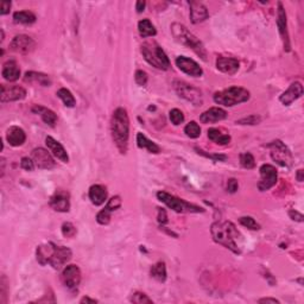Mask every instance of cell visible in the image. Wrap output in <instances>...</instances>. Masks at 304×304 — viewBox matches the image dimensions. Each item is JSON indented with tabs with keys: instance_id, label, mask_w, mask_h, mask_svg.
Wrapping results in <instances>:
<instances>
[{
	"instance_id": "obj_13",
	"label": "cell",
	"mask_w": 304,
	"mask_h": 304,
	"mask_svg": "<svg viewBox=\"0 0 304 304\" xmlns=\"http://www.w3.org/2000/svg\"><path fill=\"white\" fill-rule=\"evenodd\" d=\"M32 159H34L35 165L42 170H50L56 166V162L52 158L51 154L43 148H37L32 151Z\"/></svg>"
},
{
	"instance_id": "obj_1",
	"label": "cell",
	"mask_w": 304,
	"mask_h": 304,
	"mask_svg": "<svg viewBox=\"0 0 304 304\" xmlns=\"http://www.w3.org/2000/svg\"><path fill=\"white\" fill-rule=\"evenodd\" d=\"M111 133L119 152L121 154L126 153L130 138V118L125 108L119 107L114 111L111 120Z\"/></svg>"
},
{
	"instance_id": "obj_8",
	"label": "cell",
	"mask_w": 304,
	"mask_h": 304,
	"mask_svg": "<svg viewBox=\"0 0 304 304\" xmlns=\"http://www.w3.org/2000/svg\"><path fill=\"white\" fill-rule=\"evenodd\" d=\"M270 149L271 158H272L277 164L284 168H291L292 163H294V158L290 150L288 149L282 140H273L272 143L267 145Z\"/></svg>"
},
{
	"instance_id": "obj_33",
	"label": "cell",
	"mask_w": 304,
	"mask_h": 304,
	"mask_svg": "<svg viewBox=\"0 0 304 304\" xmlns=\"http://www.w3.org/2000/svg\"><path fill=\"white\" fill-rule=\"evenodd\" d=\"M57 96L61 99V100L63 101V104L66 105L67 107H75L76 105V100L74 98V95L72 94V92H70L69 89L67 88H61L57 90Z\"/></svg>"
},
{
	"instance_id": "obj_20",
	"label": "cell",
	"mask_w": 304,
	"mask_h": 304,
	"mask_svg": "<svg viewBox=\"0 0 304 304\" xmlns=\"http://www.w3.org/2000/svg\"><path fill=\"white\" fill-rule=\"evenodd\" d=\"M190 6V20H191L192 24H198V23H202L209 17V12L207 10V7L203 4L197 1H191L189 2Z\"/></svg>"
},
{
	"instance_id": "obj_43",
	"label": "cell",
	"mask_w": 304,
	"mask_h": 304,
	"mask_svg": "<svg viewBox=\"0 0 304 304\" xmlns=\"http://www.w3.org/2000/svg\"><path fill=\"white\" fill-rule=\"evenodd\" d=\"M195 150L197 151L198 154H202V156L207 157V158H210L213 160H215V162H224V160L227 159V156H225V154H210V153H206L203 150H200V149L195 148Z\"/></svg>"
},
{
	"instance_id": "obj_22",
	"label": "cell",
	"mask_w": 304,
	"mask_h": 304,
	"mask_svg": "<svg viewBox=\"0 0 304 304\" xmlns=\"http://www.w3.org/2000/svg\"><path fill=\"white\" fill-rule=\"evenodd\" d=\"M227 118V112L220 107H212L207 110L200 115V120L203 124H212V122H218L225 120Z\"/></svg>"
},
{
	"instance_id": "obj_12",
	"label": "cell",
	"mask_w": 304,
	"mask_h": 304,
	"mask_svg": "<svg viewBox=\"0 0 304 304\" xmlns=\"http://www.w3.org/2000/svg\"><path fill=\"white\" fill-rule=\"evenodd\" d=\"M11 50L17 52V54L28 55L31 54L36 48V42L28 35H18L11 40L10 43Z\"/></svg>"
},
{
	"instance_id": "obj_39",
	"label": "cell",
	"mask_w": 304,
	"mask_h": 304,
	"mask_svg": "<svg viewBox=\"0 0 304 304\" xmlns=\"http://www.w3.org/2000/svg\"><path fill=\"white\" fill-rule=\"evenodd\" d=\"M111 214H112V212H111L107 207H105V208L100 210V212L98 213V215H96V221L100 225H108L111 221Z\"/></svg>"
},
{
	"instance_id": "obj_51",
	"label": "cell",
	"mask_w": 304,
	"mask_h": 304,
	"mask_svg": "<svg viewBox=\"0 0 304 304\" xmlns=\"http://www.w3.org/2000/svg\"><path fill=\"white\" fill-rule=\"evenodd\" d=\"M259 303H273V304H278L280 303L278 300H276V298H270V297H266V298H260L258 301Z\"/></svg>"
},
{
	"instance_id": "obj_32",
	"label": "cell",
	"mask_w": 304,
	"mask_h": 304,
	"mask_svg": "<svg viewBox=\"0 0 304 304\" xmlns=\"http://www.w3.org/2000/svg\"><path fill=\"white\" fill-rule=\"evenodd\" d=\"M150 274L152 278L157 279L158 282H165L166 280V265L164 262H158L151 266Z\"/></svg>"
},
{
	"instance_id": "obj_2",
	"label": "cell",
	"mask_w": 304,
	"mask_h": 304,
	"mask_svg": "<svg viewBox=\"0 0 304 304\" xmlns=\"http://www.w3.org/2000/svg\"><path fill=\"white\" fill-rule=\"evenodd\" d=\"M37 262L40 265L49 264L55 270H60L64 264L72 259V251L68 247L57 246L54 242H48L45 245H40L36 250Z\"/></svg>"
},
{
	"instance_id": "obj_47",
	"label": "cell",
	"mask_w": 304,
	"mask_h": 304,
	"mask_svg": "<svg viewBox=\"0 0 304 304\" xmlns=\"http://www.w3.org/2000/svg\"><path fill=\"white\" fill-rule=\"evenodd\" d=\"M11 8V2L10 1H1L0 2V14L4 16V14H7L10 12Z\"/></svg>"
},
{
	"instance_id": "obj_30",
	"label": "cell",
	"mask_w": 304,
	"mask_h": 304,
	"mask_svg": "<svg viewBox=\"0 0 304 304\" xmlns=\"http://www.w3.org/2000/svg\"><path fill=\"white\" fill-rule=\"evenodd\" d=\"M138 31H139L140 37H143V38L156 36V34H157L156 28H154V25L152 24L149 19L140 20V22L138 23Z\"/></svg>"
},
{
	"instance_id": "obj_28",
	"label": "cell",
	"mask_w": 304,
	"mask_h": 304,
	"mask_svg": "<svg viewBox=\"0 0 304 304\" xmlns=\"http://www.w3.org/2000/svg\"><path fill=\"white\" fill-rule=\"evenodd\" d=\"M208 138L212 142L216 143L219 145H227L230 143V136L228 133H224L220 128H209L208 130Z\"/></svg>"
},
{
	"instance_id": "obj_16",
	"label": "cell",
	"mask_w": 304,
	"mask_h": 304,
	"mask_svg": "<svg viewBox=\"0 0 304 304\" xmlns=\"http://www.w3.org/2000/svg\"><path fill=\"white\" fill-rule=\"evenodd\" d=\"M176 66L184 74L192 76V77H200L203 75V70L198 66V63L189 57L178 56L176 58Z\"/></svg>"
},
{
	"instance_id": "obj_31",
	"label": "cell",
	"mask_w": 304,
	"mask_h": 304,
	"mask_svg": "<svg viewBox=\"0 0 304 304\" xmlns=\"http://www.w3.org/2000/svg\"><path fill=\"white\" fill-rule=\"evenodd\" d=\"M13 20L17 24L31 25L36 22V16L30 11H18L13 14Z\"/></svg>"
},
{
	"instance_id": "obj_53",
	"label": "cell",
	"mask_w": 304,
	"mask_h": 304,
	"mask_svg": "<svg viewBox=\"0 0 304 304\" xmlns=\"http://www.w3.org/2000/svg\"><path fill=\"white\" fill-rule=\"evenodd\" d=\"M80 303H98V301L93 300V298H89V297H83L82 300L80 301Z\"/></svg>"
},
{
	"instance_id": "obj_37",
	"label": "cell",
	"mask_w": 304,
	"mask_h": 304,
	"mask_svg": "<svg viewBox=\"0 0 304 304\" xmlns=\"http://www.w3.org/2000/svg\"><path fill=\"white\" fill-rule=\"evenodd\" d=\"M131 302L137 303V304H144V303H153V301L151 300L150 297L148 296V295L144 294V292H140V291H136L133 292L132 296H131Z\"/></svg>"
},
{
	"instance_id": "obj_49",
	"label": "cell",
	"mask_w": 304,
	"mask_h": 304,
	"mask_svg": "<svg viewBox=\"0 0 304 304\" xmlns=\"http://www.w3.org/2000/svg\"><path fill=\"white\" fill-rule=\"evenodd\" d=\"M289 216H290L294 221L303 222V215L301 214V213H298L297 210H290V212H289Z\"/></svg>"
},
{
	"instance_id": "obj_41",
	"label": "cell",
	"mask_w": 304,
	"mask_h": 304,
	"mask_svg": "<svg viewBox=\"0 0 304 304\" xmlns=\"http://www.w3.org/2000/svg\"><path fill=\"white\" fill-rule=\"evenodd\" d=\"M262 121V118L259 115H256V114H252V115L246 116V118H242L240 120L236 121V124L239 125H258L259 122Z\"/></svg>"
},
{
	"instance_id": "obj_27",
	"label": "cell",
	"mask_w": 304,
	"mask_h": 304,
	"mask_svg": "<svg viewBox=\"0 0 304 304\" xmlns=\"http://www.w3.org/2000/svg\"><path fill=\"white\" fill-rule=\"evenodd\" d=\"M24 81L29 83H38L43 87H50L51 86V78L50 76L43 74V73L37 72H28L24 76Z\"/></svg>"
},
{
	"instance_id": "obj_29",
	"label": "cell",
	"mask_w": 304,
	"mask_h": 304,
	"mask_svg": "<svg viewBox=\"0 0 304 304\" xmlns=\"http://www.w3.org/2000/svg\"><path fill=\"white\" fill-rule=\"evenodd\" d=\"M137 145L139 146L140 149H146L150 153H159L160 149L159 146L156 144V143H153L152 140L148 139L143 133H138L137 134Z\"/></svg>"
},
{
	"instance_id": "obj_25",
	"label": "cell",
	"mask_w": 304,
	"mask_h": 304,
	"mask_svg": "<svg viewBox=\"0 0 304 304\" xmlns=\"http://www.w3.org/2000/svg\"><path fill=\"white\" fill-rule=\"evenodd\" d=\"M31 111L35 114H38V115L42 118V120L44 121L46 125H49V126L54 127L55 124L57 122L56 113H55L54 111L49 110V108L39 106V105H35V106L31 108Z\"/></svg>"
},
{
	"instance_id": "obj_38",
	"label": "cell",
	"mask_w": 304,
	"mask_h": 304,
	"mask_svg": "<svg viewBox=\"0 0 304 304\" xmlns=\"http://www.w3.org/2000/svg\"><path fill=\"white\" fill-rule=\"evenodd\" d=\"M169 116H170V121L175 126H178L184 121V114L182 111H180L178 108H174V110L170 111L169 113Z\"/></svg>"
},
{
	"instance_id": "obj_26",
	"label": "cell",
	"mask_w": 304,
	"mask_h": 304,
	"mask_svg": "<svg viewBox=\"0 0 304 304\" xmlns=\"http://www.w3.org/2000/svg\"><path fill=\"white\" fill-rule=\"evenodd\" d=\"M1 75L8 82H14L19 78L20 69L16 61H7L1 70Z\"/></svg>"
},
{
	"instance_id": "obj_48",
	"label": "cell",
	"mask_w": 304,
	"mask_h": 304,
	"mask_svg": "<svg viewBox=\"0 0 304 304\" xmlns=\"http://www.w3.org/2000/svg\"><path fill=\"white\" fill-rule=\"evenodd\" d=\"M158 222L160 225H165L168 222V215H166V212L163 208H158Z\"/></svg>"
},
{
	"instance_id": "obj_15",
	"label": "cell",
	"mask_w": 304,
	"mask_h": 304,
	"mask_svg": "<svg viewBox=\"0 0 304 304\" xmlns=\"http://www.w3.org/2000/svg\"><path fill=\"white\" fill-rule=\"evenodd\" d=\"M49 204L54 210L60 213H68L70 209V195L66 190H56L49 200Z\"/></svg>"
},
{
	"instance_id": "obj_35",
	"label": "cell",
	"mask_w": 304,
	"mask_h": 304,
	"mask_svg": "<svg viewBox=\"0 0 304 304\" xmlns=\"http://www.w3.org/2000/svg\"><path fill=\"white\" fill-rule=\"evenodd\" d=\"M240 164L245 169H253L256 166V159L250 152H244L240 154Z\"/></svg>"
},
{
	"instance_id": "obj_6",
	"label": "cell",
	"mask_w": 304,
	"mask_h": 304,
	"mask_svg": "<svg viewBox=\"0 0 304 304\" xmlns=\"http://www.w3.org/2000/svg\"><path fill=\"white\" fill-rule=\"evenodd\" d=\"M251 94L247 89L242 87L233 86L229 88H226L220 92H216L214 94L215 104L221 105L225 107H233L236 105L242 104L250 100Z\"/></svg>"
},
{
	"instance_id": "obj_14",
	"label": "cell",
	"mask_w": 304,
	"mask_h": 304,
	"mask_svg": "<svg viewBox=\"0 0 304 304\" xmlns=\"http://www.w3.org/2000/svg\"><path fill=\"white\" fill-rule=\"evenodd\" d=\"M277 26L280 37H282L283 45H284L285 51H290V37H289L288 31V19H286L285 8L282 2H278V13H277Z\"/></svg>"
},
{
	"instance_id": "obj_52",
	"label": "cell",
	"mask_w": 304,
	"mask_h": 304,
	"mask_svg": "<svg viewBox=\"0 0 304 304\" xmlns=\"http://www.w3.org/2000/svg\"><path fill=\"white\" fill-rule=\"evenodd\" d=\"M296 178H297L298 182H303V180H304V171L302 170V169H300V170L297 171Z\"/></svg>"
},
{
	"instance_id": "obj_23",
	"label": "cell",
	"mask_w": 304,
	"mask_h": 304,
	"mask_svg": "<svg viewBox=\"0 0 304 304\" xmlns=\"http://www.w3.org/2000/svg\"><path fill=\"white\" fill-rule=\"evenodd\" d=\"M107 189L105 186H101V184H94L89 188L88 191V196L90 202L95 206H101V204L105 203V201L107 200Z\"/></svg>"
},
{
	"instance_id": "obj_4",
	"label": "cell",
	"mask_w": 304,
	"mask_h": 304,
	"mask_svg": "<svg viewBox=\"0 0 304 304\" xmlns=\"http://www.w3.org/2000/svg\"><path fill=\"white\" fill-rule=\"evenodd\" d=\"M170 29L172 36H174L176 42L187 46V48L191 49V50L194 51L197 56L202 58L203 61L207 60V51L204 45L202 44V42H201L195 35H192L186 26L180 24V23H174V24L170 26Z\"/></svg>"
},
{
	"instance_id": "obj_18",
	"label": "cell",
	"mask_w": 304,
	"mask_h": 304,
	"mask_svg": "<svg viewBox=\"0 0 304 304\" xmlns=\"http://www.w3.org/2000/svg\"><path fill=\"white\" fill-rule=\"evenodd\" d=\"M216 68L227 75H234L240 68V63L234 57L218 56L216 58Z\"/></svg>"
},
{
	"instance_id": "obj_19",
	"label": "cell",
	"mask_w": 304,
	"mask_h": 304,
	"mask_svg": "<svg viewBox=\"0 0 304 304\" xmlns=\"http://www.w3.org/2000/svg\"><path fill=\"white\" fill-rule=\"evenodd\" d=\"M26 96V90L20 86L6 87L1 84V102H12L23 100Z\"/></svg>"
},
{
	"instance_id": "obj_7",
	"label": "cell",
	"mask_w": 304,
	"mask_h": 304,
	"mask_svg": "<svg viewBox=\"0 0 304 304\" xmlns=\"http://www.w3.org/2000/svg\"><path fill=\"white\" fill-rule=\"evenodd\" d=\"M157 197H158V200L160 201V202L166 204L169 208L172 209L176 213H203L204 212L203 208L196 206V204L187 202V201L174 196V195L169 194V192L158 191L157 192Z\"/></svg>"
},
{
	"instance_id": "obj_36",
	"label": "cell",
	"mask_w": 304,
	"mask_h": 304,
	"mask_svg": "<svg viewBox=\"0 0 304 304\" xmlns=\"http://www.w3.org/2000/svg\"><path fill=\"white\" fill-rule=\"evenodd\" d=\"M239 222H240L244 227L248 228V229H252V230L260 229V225L254 220L252 216H241V218L239 219Z\"/></svg>"
},
{
	"instance_id": "obj_42",
	"label": "cell",
	"mask_w": 304,
	"mask_h": 304,
	"mask_svg": "<svg viewBox=\"0 0 304 304\" xmlns=\"http://www.w3.org/2000/svg\"><path fill=\"white\" fill-rule=\"evenodd\" d=\"M148 80H149V76L144 70H137L136 74H134V81H136V83L138 84V86H142V87L146 86Z\"/></svg>"
},
{
	"instance_id": "obj_24",
	"label": "cell",
	"mask_w": 304,
	"mask_h": 304,
	"mask_svg": "<svg viewBox=\"0 0 304 304\" xmlns=\"http://www.w3.org/2000/svg\"><path fill=\"white\" fill-rule=\"evenodd\" d=\"M6 140L11 146L17 148V146L24 144L26 140V134L23 128L18 126H11L6 132Z\"/></svg>"
},
{
	"instance_id": "obj_9",
	"label": "cell",
	"mask_w": 304,
	"mask_h": 304,
	"mask_svg": "<svg viewBox=\"0 0 304 304\" xmlns=\"http://www.w3.org/2000/svg\"><path fill=\"white\" fill-rule=\"evenodd\" d=\"M174 86L177 94L180 95L181 98L186 99L187 101L191 102L194 106H201V105L203 104L202 93L197 88H195L194 86H191V84L187 82H183V81H175Z\"/></svg>"
},
{
	"instance_id": "obj_45",
	"label": "cell",
	"mask_w": 304,
	"mask_h": 304,
	"mask_svg": "<svg viewBox=\"0 0 304 304\" xmlns=\"http://www.w3.org/2000/svg\"><path fill=\"white\" fill-rule=\"evenodd\" d=\"M20 166L26 171H32L36 165H35L34 159L29 158V157H23L22 160H20Z\"/></svg>"
},
{
	"instance_id": "obj_50",
	"label": "cell",
	"mask_w": 304,
	"mask_h": 304,
	"mask_svg": "<svg viewBox=\"0 0 304 304\" xmlns=\"http://www.w3.org/2000/svg\"><path fill=\"white\" fill-rule=\"evenodd\" d=\"M145 6H146V2L144 1V0H138V1L136 2V10L138 13H142L143 11L145 10Z\"/></svg>"
},
{
	"instance_id": "obj_21",
	"label": "cell",
	"mask_w": 304,
	"mask_h": 304,
	"mask_svg": "<svg viewBox=\"0 0 304 304\" xmlns=\"http://www.w3.org/2000/svg\"><path fill=\"white\" fill-rule=\"evenodd\" d=\"M45 144L48 146V149L50 150V152L56 157L57 159H60L61 162L63 163H68L69 162V156L67 153L66 149L63 148V145L61 144L60 142L55 140L52 137H46L45 138Z\"/></svg>"
},
{
	"instance_id": "obj_10",
	"label": "cell",
	"mask_w": 304,
	"mask_h": 304,
	"mask_svg": "<svg viewBox=\"0 0 304 304\" xmlns=\"http://www.w3.org/2000/svg\"><path fill=\"white\" fill-rule=\"evenodd\" d=\"M260 181L258 183V189L260 191L270 190L273 186H276L278 180V172L277 169L271 164H264L260 166Z\"/></svg>"
},
{
	"instance_id": "obj_46",
	"label": "cell",
	"mask_w": 304,
	"mask_h": 304,
	"mask_svg": "<svg viewBox=\"0 0 304 304\" xmlns=\"http://www.w3.org/2000/svg\"><path fill=\"white\" fill-rule=\"evenodd\" d=\"M238 189H239L238 181H236L235 178H229L227 182V191L229 192V194H234Z\"/></svg>"
},
{
	"instance_id": "obj_34",
	"label": "cell",
	"mask_w": 304,
	"mask_h": 304,
	"mask_svg": "<svg viewBox=\"0 0 304 304\" xmlns=\"http://www.w3.org/2000/svg\"><path fill=\"white\" fill-rule=\"evenodd\" d=\"M184 133L191 139H196L201 136V127L196 121H190L186 127H184Z\"/></svg>"
},
{
	"instance_id": "obj_40",
	"label": "cell",
	"mask_w": 304,
	"mask_h": 304,
	"mask_svg": "<svg viewBox=\"0 0 304 304\" xmlns=\"http://www.w3.org/2000/svg\"><path fill=\"white\" fill-rule=\"evenodd\" d=\"M61 229H62V234L66 238H74L76 233H77V229H76V227L72 222H64Z\"/></svg>"
},
{
	"instance_id": "obj_3",
	"label": "cell",
	"mask_w": 304,
	"mask_h": 304,
	"mask_svg": "<svg viewBox=\"0 0 304 304\" xmlns=\"http://www.w3.org/2000/svg\"><path fill=\"white\" fill-rule=\"evenodd\" d=\"M210 233L216 244L222 245L235 254L241 253L236 244V239L240 236V233L238 232L234 224L229 221H216L210 227Z\"/></svg>"
},
{
	"instance_id": "obj_5",
	"label": "cell",
	"mask_w": 304,
	"mask_h": 304,
	"mask_svg": "<svg viewBox=\"0 0 304 304\" xmlns=\"http://www.w3.org/2000/svg\"><path fill=\"white\" fill-rule=\"evenodd\" d=\"M142 54L144 56L145 61L149 64H151L154 68L160 70H168L170 68V60L166 56L164 50L162 49L158 43L154 40H149L142 44Z\"/></svg>"
},
{
	"instance_id": "obj_17",
	"label": "cell",
	"mask_w": 304,
	"mask_h": 304,
	"mask_svg": "<svg viewBox=\"0 0 304 304\" xmlns=\"http://www.w3.org/2000/svg\"><path fill=\"white\" fill-rule=\"evenodd\" d=\"M302 95H303L302 83H301L300 81H295V82H292L290 86H289V88L279 96V101L282 102L284 106H290L292 102L298 100Z\"/></svg>"
},
{
	"instance_id": "obj_44",
	"label": "cell",
	"mask_w": 304,
	"mask_h": 304,
	"mask_svg": "<svg viewBox=\"0 0 304 304\" xmlns=\"http://www.w3.org/2000/svg\"><path fill=\"white\" fill-rule=\"evenodd\" d=\"M106 207L111 212L119 209L121 207V197L120 196H113L111 200H108Z\"/></svg>"
},
{
	"instance_id": "obj_11",
	"label": "cell",
	"mask_w": 304,
	"mask_h": 304,
	"mask_svg": "<svg viewBox=\"0 0 304 304\" xmlns=\"http://www.w3.org/2000/svg\"><path fill=\"white\" fill-rule=\"evenodd\" d=\"M61 280L63 285L69 290L74 291L78 288L81 283V270L77 265H68L62 271L61 274Z\"/></svg>"
}]
</instances>
